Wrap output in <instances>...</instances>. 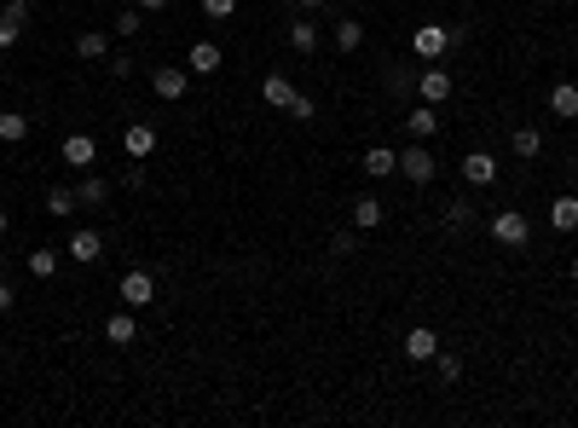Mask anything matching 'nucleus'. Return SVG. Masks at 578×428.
<instances>
[{
	"mask_svg": "<svg viewBox=\"0 0 578 428\" xmlns=\"http://www.w3.org/2000/svg\"><path fill=\"white\" fill-rule=\"evenodd\" d=\"M121 151H128V156H139V163H145V156L156 151V128H151V122H133V128L121 133Z\"/></svg>",
	"mask_w": 578,
	"mask_h": 428,
	"instance_id": "nucleus-11",
	"label": "nucleus"
},
{
	"mask_svg": "<svg viewBox=\"0 0 578 428\" xmlns=\"http://www.w3.org/2000/svg\"><path fill=\"white\" fill-rule=\"evenodd\" d=\"M12 301H18V296H12V284L0 278V313H12Z\"/></svg>",
	"mask_w": 578,
	"mask_h": 428,
	"instance_id": "nucleus-38",
	"label": "nucleus"
},
{
	"mask_svg": "<svg viewBox=\"0 0 578 428\" xmlns=\"http://www.w3.org/2000/svg\"><path fill=\"white\" fill-rule=\"evenodd\" d=\"M451 88H457V81H451L446 64H423V70H416V99H423V105H446Z\"/></svg>",
	"mask_w": 578,
	"mask_h": 428,
	"instance_id": "nucleus-4",
	"label": "nucleus"
},
{
	"mask_svg": "<svg viewBox=\"0 0 578 428\" xmlns=\"http://www.w3.org/2000/svg\"><path fill=\"white\" fill-rule=\"evenodd\" d=\"M64 255H70V261H81V266H93L98 255H105V238H98L93 226H81L76 238H70V249H64Z\"/></svg>",
	"mask_w": 578,
	"mask_h": 428,
	"instance_id": "nucleus-10",
	"label": "nucleus"
},
{
	"mask_svg": "<svg viewBox=\"0 0 578 428\" xmlns=\"http://www.w3.org/2000/svg\"><path fill=\"white\" fill-rule=\"evenodd\" d=\"M364 46V23L359 18H336V53H359Z\"/></svg>",
	"mask_w": 578,
	"mask_h": 428,
	"instance_id": "nucleus-20",
	"label": "nucleus"
},
{
	"mask_svg": "<svg viewBox=\"0 0 578 428\" xmlns=\"http://www.w3.org/2000/svg\"><path fill=\"white\" fill-rule=\"evenodd\" d=\"M399 174L411 180V186H428V180L440 174V163L428 156V139H416V145H405V151H399Z\"/></svg>",
	"mask_w": 578,
	"mask_h": 428,
	"instance_id": "nucleus-5",
	"label": "nucleus"
},
{
	"mask_svg": "<svg viewBox=\"0 0 578 428\" xmlns=\"http://www.w3.org/2000/svg\"><path fill=\"white\" fill-rule=\"evenodd\" d=\"M29 273L35 278H53L58 273V249H29Z\"/></svg>",
	"mask_w": 578,
	"mask_h": 428,
	"instance_id": "nucleus-28",
	"label": "nucleus"
},
{
	"mask_svg": "<svg viewBox=\"0 0 578 428\" xmlns=\"http://www.w3.org/2000/svg\"><path fill=\"white\" fill-rule=\"evenodd\" d=\"M359 163H364V174H371V180H388V174H399V151H388V145H371V151H364Z\"/></svg>",
	"mask_w": 578,
	"mask_h": 428,
	"instance_id": "nucleus-12",
	"label": "nucleus"
},
{
	"mask_svg": "<svg viewBox=\"0 0 578 428\" xmlns=\"http://www.w3.org/2000/svg\"><path fill=\"white\" fill-rule=\"evenodd\" d=\"M186 81H191V70H180V64H156L151 70V93H156V99H168V105L186 99Z\"/></svg>",
	"mask_w": 578,
	"mask_h": 428,
	"instance_id": "nucleus-6",
	"label": "nucleus"
},
{
	"mask_svg": "<svg viewBox=\"0 0 578 428\" xmlns=\"http://www.w3.org/2000/svg\"><path fill=\"white\" fill-rule=\"evenodd\" d=\"M491 238H498L503 249H526V243H532V220L521 209H498L491 214Z\"/></svg>",
	"mask_w": 578,
	"mask_h": 428,
	"instance_id": "nucleus-2",
	"label": "nucleus"
},
{
	"mask_svg": "<svg viewBox=\"0 0 578 428\" xmlns=\"http://www.w3.org/2000/svg\"><path fill=\"white\" fill-rule=\"evenodd\" d=\"M58 156H64L70 168H81V174H88V168L98 163V145H93V133H70V139H64V151H58Z\"/></svg>",
	"mask_w": 578,
	"mask_h": 428,
	"instance_id": "nucleus-8",
	"label": "nucleus"
},
{
	"mask_svg": "<svg viewBox=\"0 0 578 428\" xmlns=\"http://www.w3.org/2000/svg\"><path fill=\"white\" fill-rule=\"evenodd\" d=\"M289 46L295 53H318V23L313 18H289Z\"/></svg>",
	"mask_w": 578,
	"mask_h": 428,
	"instance_id": "nucleus-19",
	"label": "nucleus"
},
{
	"mask_svg": "<svg viewBox=\"0 0 578 428\" xmlns=\"http://www.w3.org/2000/svg\"><path fill=\"white\" fill-rule=\"evenodd\" d=\"M76 53L88 58V64H98V58H110V35L105 29H81L76 35Z\"/></svg>",
	"mask_w": 578,
	"mask_h": 428,
	"instance_id": "nucleus-18",
	"label": "nucleus"
},
{
	"mask_svg": "<svg viewBox=\"0 0 578 428\" xmlns=\"http://www.w3.org/2000/svg\"><path fill=\"white\" fill-rule=\"evenodd\" d=\"M301 6H318V0H301Z\"/></svg>",
	"mask_w": 578,
	"mask_h": 428,
	"instance_id": "nucleus-43",
	"label": "nucleus"
},
{
	"mask_svg": "<svg viewBox=\"0 0 578 428\" xmlns=\"http://www.w3.org/2000/svg\"><path fill=\"white\" fill-rule=\"evenodd\" d=\"M549 110H556L561 122H578V81H556V88H549Z\"/></svg>",
	"mask_w": 578,
	"mask_h": 428,
	"instance_id": "nucleus-14",
	"label": "nucleus"
},
{
	"mask_svg": "<svg viewBox=\"0 0 578 428\" xmlns=\"http://www.w3.org/2000/svg\"><path fill=\"white\" fill-rule=\"evenodd\" d=\"M261 99L272 105V110H289V99H295V88H289V76H284V70H272V76L261 81Z\"/></svg>",
	"mask_w": 578,
	"mask_h": 428,
	"instance_id": "nucleus-16",
	"label": "nucleus"
},
{
	"mask_svg": "<svg viewBox=\"0 0 578 428\" xmlns=\"http://www.w3.org/2000/svg\"><path fill=\"white\" fill-rule=\"evenodd\" d=\"M139 29H145L139 6H121V12H116V35H139Z\"/></svg>",
	"mask_w": 578,
	"mask_h": 428,
	"instance_id": "nucleus-29",
	"label": "nucleus"
},
{
	"mask_svg": "<svg viewBox=\"0 0 578 428\" xmlns=\"http://www.w3.org/2000/svg\"><path fill=\"white\" fill-rule=\"evenodd\" d=\"M549 226H556V231H573L578 226V197H556V203H549Z\"/></svg>",
	"mask_w": 578,
	"mask_h": 428,
	"instance_id": "nucleus-24",
	"label": "nucleus"
},
{
	"mask_svg": "<svg viewBox=\"0 0 578 428\" xmlns=\"http://www.w3.org/2000/svg\"><path fill=\"white\" fill-rule=\"evenodd\" d=\"M405 128H411V139H434V133H440V110L434 105H416L411 116H405Z\"/></svg>",
	"mask_w": 578,
	"mask_h": 428,
	"instance_id": "nucleus-17",
	"label": "nucleus"
},
{
	"mask_svg": "<svg viewBox=\"0 0 578 428\" xmlns=\"http://www.w3.org/2000/svg\"><path fill=\"white\" fill-rule=\"evenodd\" d=\"M0 238H6V209H0Z\"/></svg>",
	"mask_w": 578,
	"mask_h": 428,
	"instance_id": "nucleus-40",
	"label": "nucleus"
},
{
	"mask_svg": "<svg viewBox=\"0 0 578 428\" xmlns=\"http://www.w3.org/2000/svg\"><path fill=\"white\" fill-rule=\"evenodd\" d=\"M411 53L423 58V64H440V58L451 53V29L446 23H416L411 29Z\"/></svg>",
	"mask_w": 578,
	"mask_h": 428,
	"instance_id": "nucleus-1",
	"label": "nucleus"
},
{
	"mask_svg": "<svg viewBox=\"0 0 578 428\" xmlns=\"http://www.w3.org/2000/svg\"><path fill=\"white\" fill-rule=\"evenodd\" d=\"M434 359H440V382H457V376H463V359H457V353H434Z\"/></svg>",
	"mask_w": 578,
	"mask_h": 428,
	"instance_id": "nucleus-31",
	"label": "nucleus"
},
{
	"mask_svg": "<svg viewBox=\"0 0 578 428\" xmlns=\"http://www.w3.org/2000/svg\"><path fill=\"white\" fill-rule=\"evenodd\" d=\"M289 116H295V122H313V116H318V105L306 99V93H295V99H289Z\"/></svg>",
	"mask_w": 578,
	"mask_h": 428,
	"instance_id": "nucleus-33",
	"label": "nucleus"
},
{
	"mask_svg": "<svg viewBox=\"0 0 578 428\" xmlns=\"http://www.w3.org/2000/svg\"><path fill=\"white\" fill-rule=\"evenodd\" d=\"M105 64H110V76H116V81H128V76H133V58H128V53H116V58H105Z\"/></svg>",
	"mask_w": 578,
	"mask_h": 428,
	"instance_id": "nucleus-36",
	"label": "nucleus"
},
{
	"mask_svg": "<svg viewBox=\"0 0 578 428\" xmlns=\"http://www.w3.org/2000/svg\"><path fill=\"white\" fill-rule=\"evenodd\" d=\"M121 186H128V191H139V186H145V163H139V156H133V163L121 168Z\"/></svg>",
	"mask_w": 578,
	"mask_h": 428,
	"instance_id": "nucleus-35",
	"label": "nucleus"
},
{
	"mask_svg": "<svg viewBox=\"0 0 578 428\" xmlns=\"http://www.w3.org/2000/svg\"><path fill=\"white\" fill-rule=\"evenodd\" d=\"M388 88H393V93H411V88H416V70H393Z\"/></svg>",
	"mask_w": 578,
	"mask_h": 428,
	"instance_id": "nucleus-37",
	"label": "nucleus"
},
{
	"mask_svg": "<svg viewBox=\"0 0 578 428\" xmlns=\"http://www.w3.org/2000/svg\"><path fill=\"white\" fill-rule=\"evenodd\" d=\"M446 226H451V231H469V226H474V203H469V197H451V203H446Z\"/></svg>",
	"mask_w": 578,
	"mask_h": 428,
	"instance_id": "nucleus-25",
	"label": "nucleus"
},
{
	"mask_svg": "<svg viewBox=\"0 0 578 428\" xmlns=\"http://www.w3.org/2000/svg\"><path fill=\"white\" fill-rule=\"evenodd\" d=\"M168 6V0H139V12H163Z\"/></svg>",
	"mask_w": 578,
	"mask_h": 428,
	"instance_id": "nucleus-39",
	"label": "nucleus"
},
{
	"mask_svg": "<svg viewBox=\"0 0 578 428\" xmlns=\"http://www.w3.org/2000/svg\"><path fill=\"white\" fill-rule=\"evenodd\" d=\"M18 35H23V23L12 18V12H0V53H6V46H18Z\"/></svg>",
	"mask_w": 578,
	"mask_h": 428,
	"instance_id": "nucleus-30",
	"label": "nucleus"
},
{
	"mask_svg": "<svg viewBox=\"0 0 578 428\" xmlns=\"http://www.w3.org/2000/svg\"><path fill=\"white\" fill-rule=\"evenodd\" d=\"M463 180H469L474 191L498 186V156H491V151H469V156H463Z\"/></svg>",
	"mask_w": 578,
	"mask_h": 428,
	"instance_id": "nucleus-7",
	"label": "nucleus"
},
{
	"mask_svg": "<svg viewBox=\"0 0 578 428\" xmlns=\"http://www.w3.org/2000/svg\"><path fill=\"white\" fill-rule=\"evenodd\" d=\"M330 249H336V255H359V231H336V238H330Z\"/></svg>",
	"mask_w": 578,
	"mask_h": 428,
	"instance_id": "nucleus-34",
	"label": "nucleus"
},
{
	"mask_svg": "<svg viewBox=\"0 0 578 428\" xmlns=\"http://www.w3.org/2000/svg\"><path fill=\"white\" fill-rule=\"evenodd\" d=\"M573 284H578V261H573Z\"/></svg>",
	"mask_w": 578,
	"mask_h": 428,
	"instance_id": "nucleus-41",
	"label": "nucleus"
},
{
	"mask_svg": "<svg viewBox=\"0 0 578 428\" xmlns=\"http://www.w3.org/2000/svg\"><path fill=\"white\" fill-rule=\"evenodd\" d=\"M203 12L214 23H226V18H238V0H203Z\"/></svg>",
	"mask_w": 578,
	"mask_h": 428,
	"instance_id": "nucleus-32",
	"label": "nucleus"
},
{
	"mask_svg": "<svg viewBox=\"0 0 578 428\" xmlns=\"http://www.w3.org/2000/svg\"><path fill=\"white\" fill-rule=\"evenodd\" d=\"M434 353H440V336H434L428 324H416L411 336H405V359H416V365H423V359H434Z\"/></svg>",
	"mask_w": 578,
	"mask_h": 428,
	"instance_id": "nucleus-13",
	"label": "nucleus"
},
{
	"mask_svg": "<svg viewBox=\"0 0 578 428\" xmlns=\"http://www.w3.org/2000/svg\"><path fill=\"white\" fill-rule=\"evenodd\" d=\"M515 156H538V151H544V133H538V128H515Z\"/></svg>",
	"mask_w": 578,
	"mask_h": 428,
	"instance_id": "nucleus-27",
	"label": "nucleus"
},
{
	"mask_svg": "<svg viewBox=\"0 0 578 428\" xmlns=\"http://www.w3.org/2000/svg\"><path fill=\"white\" fill-rule=\"evenodd\" d=\"M538 6H556V0H538Z\"/></svg>",
	"mask_w": 578,
	"mask_h": 428,
	"instance_id": "nucleus-42",
	"label": "nucleus"
},
{
	"mask_svg": "<svg viewBox=\"0 0 578 428\" xmlns=\"http://www.w3.org/2000/svg\"><path fill=\"white\" fill-rule=\"evenodd\" d=\"M0 139L23 145V139H29V116H23V110H0Z\"/></svg>",
	"mask_w": 578,
	"mask_h": 428,
	"instance_id": "nucleus-23",
	"label": "nucleus"
},
{
	"mask_svg": "<svg viewBox=\"0 0 578 428\" xmlns=\"http://www.w3.org/2000/svg\"><path fill=\"white\" fill-rule=\"evenodd\" d=\"M220 64H226V53H220L214 41H197V46H191V58H186V70H197V76H214Z\"/></svg>",
	"mask_w": 578,
	"mask_h": 428,
	"instance_id": "nucleus-15",
	"label": "nucleus"
},
{
	"mask_svg": "<svg viewBox=\"0 0 578 428\" xmlns=\"http://www.w3.org/2000/svg\"><path fill=\"white\" fill-rule=\"evenodd\" d=\"M76 197H81V203H88V209H105V197H110V186H105V180H98V174H88V180H81V186H76Z\"/></svg>",
	"mask_w": 578,
	"mask_h": 428,
	"instance_id": "nucleus-26",
	"label": "nucleus"
},
{
	"mask_svg": "<svg viewBox=\"0 0 578 428\" xmlns=\"http://www.w3.org/2000/svg\"><path fill=\"white\" fill-rule=\"evenodd\" d=\"M76 209H81V197L70 186H53V191H46V214H53V220H70Z\"/></svg>",
	"mask_w": 578,
	"mask_h": 428,
	"instance_id": "nucleus-21",
	"label": "nucleus"
},
{
	"mask_svg": "<svg viewBox=\"0 0 578 428\" xmlns=\"http://www.w3.org/2000/svg\"><path fill=\"white\" fill-rule=\"evenodd\" d=\"M116 296H121V307H151L156 301V278L145 273V266H133V273H121V284H116Z\"/></svg>",
	"mask_w": 578,
	"mask_h": 428,
	"instance_id": "nucleus-3",
	"label": "nucleus"
},
{
	"mask_svg": "<svg viewBox=\"0 0 578 428\" xmlns=\"http://www.w3.org/2000/svg\"><path fill=\"white\" fill-rule=\"evenodd\" d=\"M388 220V203L382 197H371V191H364V197H353V226L359 231H376Z\"/></svg>",
	"mask_w": 578,
	"mask_h": 428,
	"instance_id": "nucleus-9",
	"label": "nucleus"
},
{
	"mask_svg": "<svg viewBox=\"0 0 578 428\" xmlns=\"http://www.w3.org/2000/svg\"><path fill=\"white\" fill-rule=\"evenodd\" d=\"M105 336L116 341V348H128V341L139 336V324H133V307H128V313H110V319H105Z\"/></svg>",
	"mask_w": 578,
	"mask_h": 428,
	"instance_id": "nucleus-22",
	"label": "nucleus"
}]
</instances>
